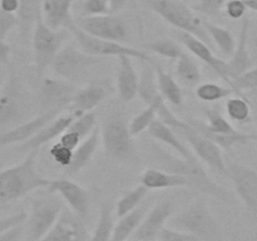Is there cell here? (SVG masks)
Here are the masks:
<instances>
[{
  "label": "cell",
  "mask_w": 257,
  "mask_h": 241,
  "mask_svg": "<svg viewBox=\"0 0 257 241\" xmlns=\"http://www.w3.org/2000/svg\"><path fill=\"white\" fill-rule=\"evenodd\" d=\"M150 151L151 157L155 163V168L183 176L188 181L190 188H193L198 192L205 193V195L217 198L226 203H231L232 198H231L230 193L208 176L207 171L198 162V158L197 160H186L176 153L168 152L166 148L155 145V143L151 146Z\"/></svg>",
  "instance_id": "cell-1"
},
{
  "label": "cell",
  "mask_w": 257,
  "mask_h": 241,
  "mask_svg": "<svg viewBox=\"0 0 257 241\" xmlns=\"http://www.w3.org/2000/svg\"><path fill=\"white\" fill-rule=\"evenodd\" d=\"M38 151H30L19 163L0 171V205L25 197L40 188H48L50 181L38 171Z\"/></svg>",
  "instance_id": "cell-2"
},
{
  "label": "cell",
  "mask_w": 257,
  "mask_h": 241,
  "mask_svg": "<svg viewBox=\"0 0 257 241\" xmlns=\"http://www.w3.org/2000/svg\"><path fill=\"white\" fill-rule=\"evenodd\" d=\"M170 227L190 233L198 241H221L222 230L207 202L201 198L193 201L181 213L170 220Z\"/></svg>",
  "instance_id": "cell-3"
},
{
  "label": "cell",
  "mask_w": 257,
  "mask_h": 241,
  "mask_svg": "<svg viewBox=\"0 0 257 241\" xmlns=\"http://www.w3.org/2000/svg\"><path fill=\"white\" fill-rule=\"evenodd\" d=\"M32 99L28 88L14 70L0 89V128H13L32 119Z\"/></svg>",
  "instance_id": "cell-4"
},
{
  "label": "cell",
  "mask_w": 257,
  "mask_h": 241,
  "mask_svg": "<svg viewBox=\"0 0 257 241\" xmlns=\"http://www.w3.org/2000/svg\"><path fill=\"white\" fill-rule=\"evenodd\" d=\"M100 131V140L108 158L118 163H133L137 161L133 136L123 113L119 110L110 112L105 117Z\"/></svg>",
  "instance_id": "cell-5"
},
{
  "label": "cell",
  "mask_w": 257,
  "mask_h": 241,
  "mask_svg": "<svg viewBox=\"0 0 257 241\" xmlns=\"http://www.w3.org/2000/svg\"><path fill=\"white\" fill-rule=\"evenodd\" d=\"M64 210V201L57 193L47 191V193L32 198L25 226V241L42 240L52 230Z\"/></svg>",
  "instance_id": "cell-6"
},
{
  "label": "cell",
  "mask_w": 257,
  "mask_h": 241,
  "mask_svg": "<svg viewBox=\"0 0 257 241\" xmlns=\"http://www.w3.org/2000/svg\"><path fill=\"white\" fill-rule=\"evenodd\" d=\"M67 37V29L54 30L45 24L40 9L32 33L33 54L38 75H42L47 68L52 67L53 60L63 48Z\"/></svg>",
  "instance_id": "cell-7"
},
{
  "label": "cell",
  "mask_w": 257,
  "mask_h": 241,
  "mask_svg": "<svg viewBox=\"0 0 257 241\" xmlns=\"http://www.w3.org/2000/svg\"><path fill=\"white\" fill-rule=\"evenodd\" d=\"M150 7L156 14L160 15L166 23L177 30L188 33L202 42H210V35L201 20L183 2L178 0H151Z\"/></svg>",
  "instance_id": "cell-8"
},
{
  "label": "cell",
  "mask_w": 257,
  "mask_h": 241,
  "mask_svg": "<svg viewBox=\"0 0 257 241\" xmlns=\"http://www.w3.org/2000/svg\"><path fill=\"white\" fill-rule=\"evenodd\" d=\"M98 57L87 54L80 48L68 44L60 49L52 63V69L60 79L69 83L79 82L84 79L94 65L99 64Z\"/></svg>",
  "instance_id": "cell-9"
},
{
  "label": "cell",
  "mask_w": 257,
  "mask_h": 241,
  "mask_svg": "<svg viewBox=\"0 0 257 241\" xmlns=\"http://www.w3.org/2000/svg\"><path fill=\"white\" fill-rule=\"evenodd\" d=\"M73 35H74L75 40H77L78 45L80 49L87 54L93 55V57H122V55H128L131 58H136V59L141 60V62L151 63L152 59L148 55L147 52L145 50L136 49V48L127 47V45L122 44V43L110 42V40L99 39V38L92 37V35L87 34L83 32L77 24L73 25L69 30Z\"/></svg>",
  "instance_id": "cell-10"
},
{
  "label": "cell",
  "mask_w": 257,
  "mask_h": 241,
  "mask_svg": "<svg viewBox=\"0 0 257 241\" xmlns=\"http://www.w3.org/2000/svg\"><path fill=\"white\" fill-rule=\"evenodd\" d=\"M175 131L180 137H182L190 145L193 155L198 160L203 161L206 165L210 166L212 170H215L220 175L228 177L227 163L225 162L222 157V150L217 145H215L212 141L201 135L196 128H193L190 123L185 122V120Z\"/></svg>",
  "instance_id": "cell-11"
},
{
  "label": "cell",
  "mask_w": 257,
  "mask_h": 241,
  "mask_svg": "<svg viewBox=\"0 0 257 241\" xmlns=\"http://www.w3.org/2000/svg\"><path fill=\"white\" fill-rule=\"evenodd\" d=\"M138 95L143 100V103L147 104V107L155 108L158 119L165 122L166 125H168L173 130L180 127L181 123H182V119L176 117L171 112L170 108L167 107V104H166L165 98L162 97V94L160 93V89H158L156 73L151 63L143 62V67L140 74Z\"/></svg>",
  "instance_id": "cell-12"
},
{
  "label": "cell",
  "mask_w": 257,
  "mask_h": 241,
  "mask_svg": "<svg viewBox=\"0 0 257 241\" xmlns=\"http://www.w3.org/2000/svg\"><path fill=\"white\" fill-rule=\"evenodd\" d=\"M228 177L257 228V171L236 162L227 165Z\"/></svg>",
  "instance_id": "cell-13"
},
{
  "label": "cell",
  "mask_w": 257,
  "mask_h": 241,
  "mask_svg": "<svg viewBox=\"0 0 257 241\" xmlns=\"http://www.w3.org/2000/svg\"><path fill=\"white\" fill-rule=\"evenodd\" d=\"M77 88L74 84L63 79L45 78L39 85L38 102H39L40 113L58 110L63 112L72 104L73 97Z\"/></svg>",
  "instance_id": "cell-14"
},
{
  "label": "cell",
  "mask_w": 257,
  "mask_h": 241,
  "mask_svg": "<svg viewBox=\"0 0 257 241\" xmlns=\"http://www.w3.org/2000/svg\"><path fill=\"white\" fill-rule=\"evenodd\" d=\"M175 34L180 44H182L186 49L190 50L191 54H193L196 58H198V59L202 60L203 63H206V64H207L208 67L221 78V79L225 80V82L235 90L232 84V77H231V70L228 62L216 57L212 53V50H211V48L207 45V43L202 42V40L198 39L195 35L181 32V30H176Z\"/></svg>",
  "instance_id": "cell-15"
},
{
  "label": "cell",
  "mask_w": 257,
  "mask_h": 241,
  "mask_svg": "<svg viewBox=\"0 0 257 241\" xmlns=\"http://www.w3.org/2000/svg\"><path fill=\"white\" fill-rule=\"evenodd\" d=\"M78 27L92 37L110 42L122 43L128 38V28L123 19L113 14L99 17H84L79 20Z\"/></svg>",
  "instance_id": "cell-16"
},
{
  "label": "cell",
  "mask_w": 257,
  "mask_h": 241,
  "mask_svg": "<svg viewBox=\"0 0 257 241\" xmlns=\"http://www.w3.org/2000/svg\"><path fill=\"white\" fill-rule=\"evenodd\" d=\"M48 192L57 193L70 207V210L85 221L90 207V196L85 188L67 178L52 180L47 188Z\"/></svg>",
  "instance_id": "cell-17"
},
{
  "label": "cell",
  "mask_w": 257,
  "mask_h": 241,
  "mask_svg": "<svg viewBox=\"0 0 257 241\" xmlns=\"http://www.w3.org/2000/svg\"><path fill=\"white\" fill-rule=\"evenodd\" d=\"M173 212V203L171 201H161L143 217L137 230L133 233L135 241H158L161 240L165 225Z\"/></svg>",
  "instance_id": "cell-18"
},
{
  "label": "cell",
  "mask_w": 257,
  "mask_h": 241,
  "mask_svg": "<svg viewBox=\"0 0 257 241\" xmlns=\"http://www.w3.org/2000/svg\"><path fill=\"white\" fill-rule=\"evenodd\" d=\"M60 113L62 112H58V110L42 112L32 119L22 123V125H18L15 127L4 131V132L0 133V148L17 145V143L22 145V143L27 142L30 138L34 137L44 126H47L54 118H57Z\"/></svg>",
  "instance_id": "cell-19"
},
{
  "label": "cell",
  "mask_w": 257,
  "mask_h": 241,
  "mask_svg": "<svg viewBox=\"0 0 257 241\" xmlns=\"http://www.w3.org/2000/svg\"><path fill=\"white\" fill-rule=\"evenodd\" d=\"M40 241H89L84 220L73 211L64 210L52 230Z\"/></svg>",
  "instance_id": "cell-20"
},
{
  "label": "cell",
  "mask_w": 257,
  "mask_h": 241,
  "mask_svg": "<svg viewBox=\"0 0 257 241\" xmlns=\"http://www.w3.org/2000/svg\"><path fill=\"white\" fill-rule=\"evenodd\" d=\"M79 114H82V113L78 112V110H73V112L65 113V114H59L57 118H54L52 122L48 123L47 126H44L34 137L30 138L27 142L22 143V145L19 146V150L27 151V152H30V151H38L42 146H44L45 143L60 137V136L69 128V126L72 125L73 120H74Z\"/></svg>",
  "instance_id": "cell-21"
},
{
  "label": "cell",
  "mask_w": 257,
  "mask_h": 241,
  "mask_svg": "<svg viewBox=\"0 0 257 241\" xmlns=\"http://www.w3.org/2000/svg\"><path fill=\"white\" fill-rule=\"evenodd\" d=\"M73 2L74 0H43L40 9L45 24L54 30H70L75 24L72 17Z\"/></svg>",
  "instance_id": "cell-22"
},
{
  "label": "cell",
  "mask_w": 257,
  "mask_h": 241,
  "mask_svg": "<svg viewBox=\"0 0 257 241\" xmlns=\"http://www.w3.org/2000/svg\"><path fill=\"white\" fill-rule=\"evenodd\" d=\"M140 75L137 74L132 58L128 55L119 57L117 69V93L123 103H130L138 95Z\"/></svg>",
  "instance_id": "cell-23"
},
{
  "label": "cell",
  "mask_w": 257,
  "mask_h": 241,
  "mask_svg": "<svg viewBox=\"0 0 257 241\" xmlns=\"http://www.w3.org/2000/svg\"><path fill=\"white\" fill-rule=\"evenodd\" d=\"M147 132L156 142L165 145L180 157L186 158V160H197L192 151H190V148L181 141L178 133L161 119H156L148 128Z\"/></svg>",
  "instance_id": "cell-24"
},
{
  "label": "cell",
  "mask_w": 257,
  "mask_h": 241,
  "mask_svg": "<svg viewBox=\"0 0 257 241\" xmlns=\"http://www.w3.org/2000/svg\"><path fill=\"white\" fill-rule=\"evenodd\" d=\"M250 18H243L240 34H238L237 43H236V49L235 52H233L232 57L230 58V62H228L232 80L235 79L236 77L242 74V73L247 72L251 68L255 67L252 63V59H251L250 50H248V33H250Z\"/></svg>",
  "instance_id": "cell-25"
},
{
  "label": "cell",
  "mask_w": 257,
  "mask_h": 241,
  "mask_svg": "<svg viewBox=\"0 0 257 241\" xmlns=\"http://www.w3.org/2000/svg\"><path fill=\"white\" fill-rule=\"evenodd\" d=\"M193 128L198 131L202 136L212 141L215 145H217L225 152H230L232 151L233 147L236 146H243L247 143L256 141V135H250V133H243V132H236V133H213L210 131L206 130L203 127V123L197 119H190L188 120Z\"/></svg>",
  "instance_id": "cell-26"
},
{
  "label": "cell",
  "mask_w": 257,
  "mask_h": 241,
  "mask_svg": "<svg viewBox=\"0 0 257 241\" xmlns=\"http://www.w3.org/2000/svg\"><path fill=\"white\" fill-rule=\"evenodd\" d=\"M99 127L95 128V130L93 131L85 140H83L82 143L78 146L77 150L73 152L72 162L69 163L68 167L63 168L65 175H75V173L80 172V171L92 161L93 156H94L95 151H97L98 146H99Z\"/></svg>",
  "instance_id": "cell-27"
},
{
  "label": "cell",
  "mask_w": 257,
  "mask_h": 241,
  "mask_svg": "<svg viewBox=\"0 0 257 241\" xmlns=\"http://www.w3.org/2000/svg\"><path fill=\"white\" fill-rule=\"evenodd\" d=\"M141 185L146 186L148 190H163V188L188 187V181L183 176L167 171L151 167L143 171L140 177Z\"/></svg>",
  "instance_id": "cell-28"
},
{
  "label": "cell",
  "mask_w": 257,
  "mask_h": 241,
  "mask_svg": "<svg viewBox=\"0 0 257 241\" xmlns=\"http://www.w3.org/2000/svg\"><path fill=\"white\" fill-rule=\"evenodd\" d=\"M107 97V90L104 87L95 83L85 85L75 90L70 107L73 110H78L80 113L93 112Z\"/></svg>",
  "instance_id": "cell-29"
},
{
  "label": "cell",
  "mask_w": 257,
  "mask_h": 241,
  "mask_svg": "<svg viewBox=\"0 0 257 241\" xmlns=\"http://www.w3.org/2000/svg\"><path fill=\"white\" fill-rule=\"evenodd\" d=\"M156 73V79L160 93L166 102H170L175 107H181L183 102V92L178 84L177 79L171 73L166 72L160 63L151 62Z\"/></svg>",
  "instance_id": "cell-30"
},
{
  "label": "cell",
  "mask_w": 257,
  "mask_h": 241,
  "mask_svg": "<svg viewBox=\"0 0 257 241\" xmlns=\"http://www.w3.org/2000/svg\"><path fill=\"white\" fill-rule=\"evenodd\" d=\"M146 210H147L146 206H140L137 210L132 211L123 217H119L118 222L113 227L110 241H127L128 238L132 237L146 216Z\"/></svg>",
  "instance_id": "cell-31"
},
{
  "label": "cell",
  "mask_w": 257,
  "mask_h": 241,
  "mask_svg": "<svg viewBox=\"0 0 257 241\" xmlns=\"http://www.w3.org/2000/svg\"><path fill=\"white\" fill-rule=\"evenodd\" d=\"M203 27H205L206 32L210 35L211 39H212V42L217 45L221 54L225 58L232 57L233 52L236 49V40L233 38L232 33L226 29V28L213 24V23L207 22V20H203Z\"/></svg>",
  "instance_id": "cell-32"
},
{
  "label": "cell",
  "mask_w": 257,
  "mask_h": 241,
  "mask_svg": "<svg viewBox=\"0 0 257 241\" xmlns=\"http://www.w3.org/2000/svg\"><path fill=\"white\" fill-rule=\"evenodd\" d=\"M175 74L177 80L182 83L185 87H195L200 83L202 74H201V69L198 67L197 62L191 57L188 53L185 52V54L177 60V65H176Z\"/></svg>",
  "instance_id": "cell-33"
},
{
  "label": "cell",
  "mask_w": 257,
  "mask_h": 241,
  "mask_svg": "<svg viewBox=\"0 0 257 241\" xmlns=\"http://www.w3.org/2000/svg\"><path fill=\"white\" fill-rule=\"evenodd\" d=\"M40 7L42 4L38 0H20L19 10L17 12L18 20H19L18 28L20 30V37L24 39H27L30 32L33 33L35 20L40 13Z\"/></svg>",
  "instance_id": "cell-34"
},
{
  "label": "cell",
  "mask_w": 257,
  "mask_h": 241,
  "mask_svg": "<svg viewBox=\"0 0 257 241\" xmlns=\"http://www.w3.org/2000/svg\"><path fill=\"white\" fill-rule=\"evenodd\" d=\"M113 227V206L109 202H102L100 213L94 231L89 237V241H110Z\"/></svg>",
  "instance_id": "cell-35"
},
{
  "label": "cell",
  "mask_w": 257,
  "mask_h": 241,
  "mask_svg": "<svg viewBox=\"0 0 257 241\" xmlns=\"http://www.w3.org/2000/svg\"><path fill=\"white\" fill-rule=\"evenodd\" d=\"M148 188L146 186L140 185L135 187L133 190L125 192L122 197L118 200L117 206H115V215L118 217H123V216L128 215L132 211L137 210L143 202L148 193Z\"/></svg>",
  "instance_id": "cell-36"
},
{
  "label": "cell",
  "mask_w": 257,
  "mask_h": 241,
  "mask_svg": "<svg viewBox=\"0 0 257 241\" xmlns=\"http://www.w3.org/2000/svg\"><path fill=\"white\" fill-rule=\"evenodd\" d=\"M143 49H145V52L155 53V54H158L161 57L167 58V59L171 60H178L185 54L182 44H180L176 40L170 39V38L153 40V42L146 44Z\"/></svg>",
  "instance_id": "cell-37"
},
{
  "label": "cell",
  "mask_w": 257,
  "mask_h": 241,
  "mask_svg": "<svg viewBox=\"0 0 257 241\" xmlns=\"http://www.w3.org/2000/svg\"><path fill=\"white\" fill-rule=\"evenodd\" d=\"M226 113L231 120L236 123H248L252 120V108L246 97L228 98L226 100Z\"/></svg>",
  "instance_id": "cell-38"
},
{
  "label": "cell",
  "mask_w": 257,
  "mask_h": 241,
  "mask_svg": "<svg viewBox=\"0 0 257 241\" xmlns=\"http://www.w3.org/2000/svg\"><path fill=\"white\" fill-rule=\"evenodd\" d=\"M203 113L207 119V123H203V127L213 133H236L238 132L230 123V120L223 117L217 107L203 108Z\"/></svg>",
  "instance_id": "cell-39"
},
{
  "label": "cell",
  "mask_w": 257,
  "mask_h": 241,
  "mask_svg": "<svg viewBox=\"0 0 257 241\" xmlns=\"http://www.w3.org/2000/svg\"><path fill=\"white\" fill-rule=\"evenodd\" d=\"M236 94L231 87H223L217 83H203L196 88V97L202 102L212 103Z\"/></svg>",
  "instance_id": "cell-40"
},
{
  "label": "cell",
  "mask_w": 257,
  "mask_h": 241,
  "mask_svg": "<svg viewBox=\"0 0 257 241\" xmlns=\"http://www.w3.org/2000/svg\"><path fill=\"white\" fill-rule=\"evenodd\" d=\"M97 127V115H95V113L87 112L78 115V117L73 120L72 125L69 126L68 130L78 133V135L82 137V140H85V138H87Z\"/></svg>",
  "instance_id": "cell-41"
},
{
  "label": "cell",
  "mask_w": 257,
  "mask_h": 241,
  "mask_svg": "<svg viewBox=\"0 0 257 241\" xmlns=\"http://www.w3.org/2000/svg\"><path fill=\"white\" fill-rule=\"evenodd\" d=\"M157 117V113H156L155 108L147 107L142 110L141 113H138L136 117L132 118L130 123V131L132 136H138L141 135L145 131H148V128L151 127L153 122L156 120Z\"/></svg>",
  "instance_id": "cell-42"
},
{
  "label": "cell",
  "mask_w": 257,
  "mask_h": 241,
  "mask_svg": "<svg viewBox=\"0 0 257 241\" xmlns=\"http://www.w3.org/2000/svg\"><path fill=\"white\" fill-rule=\"evenodd\" d=\"M236 94L245 97L243 92H256L257 90V67L251 68L232 80Z\"/></svg>",
  "instance_id": "cell-43"
},
{
  "label": "cell",
  "mask_w": 257,
  "mask_h": 241,
  "mask_svg": "<svg viewBox=\"0 0 257 241\" xmlns=\"http://www.w3.org/2000/svg\"><path fill=\"white\" fill-rule=\"evenodd\" d=\"M82 14L84 17H99L110 14L109 0H83Z\"/></svg>",
  "instance_id": "cell-44"
},
{
  "label": "cell",
  "mask_w": 257,
  "mask_h": 241,
  "mask_svg": "<svg viewBox=\"0 0 257 241\" xmlns=\"http://www.w3.org/2000/svg\"><path fill=\"white\" fill-rule=\"evenodd\" d=\"M49 155L50 157L54 160V162H57L58 165L62 166L63 168H65L69 166L70 162H72L73 151L68 150L64 146L60 145L59 142H57L50 147Z\"/></svg>",
  "instance_id": "cell-45"
},
{
  "label": "cell",
  "mask_w": 257,
  "mask_h": 241,
  "mask_svg": "<svg viewBox=\"0 0 257 241\" xmlns=\"http://www.w3.org/2000/svg\"><path fill=\"white\" fill-rule=\"evenodd\" d=\"M19 20H18L17 14L13 13H7L0 9V40L7 39L8 34L18 27Z\"/></svg>",
  "instance_id": "cell-46"
},
{
  "label": "cell",
  "mask_w": 257,
  "mask_h": 241,
  "mask_svg": "<svg viewBox=\"0 0 257 241\" xmlns=\"http://www.w3.org/2000/svg\"><path fill=\"white\" fill-rule=\"evenodd\" d=\"M247 10L248 8L245 0H230L225 5L226 15L232 20L243 19Z\"/></svg>",
  "instance_id": "cell-47"
},
{
  "label": "cell",
  "mask_w": 257,
  "mask_h": 241,
  "mask_svg": "<svg viewBox=\"0 0 257 241\" xmlns=\"http://www.w3.org/2000/svg\"><path fill=\"white\" fill-rule=\"evenodd\" d=\"M230 0H201L197 5V10L207 17H213L217 14Z\"/></svg>",
  "instance_id": "cell-48"
},
{
  "label": "cell",
  "mask_w": 257,
  "mask_h": 241,
  "mask_svg": "<svg viewBox=\"0 0 257 241\" xmlns=\"http://www.w3.org/2000/svg\"><path fill=\"white\" fill-rule=\"evenodd\" d=\"M28 213L24 211H20V212L13 213V215L7 216V217L0 218V233L5 232L9 228L14 227V226L22 225V223L27 222Z\"/></svg>",
  "instance_id": "cell-49"
},
{
  "label": "cell",
  "mask_w": 257,
  "mask_h": 241,
  "mask_svg": "<svg viewBox=\"0 0 257 241\" xmlns=\"http://www.w3.org/2000/svg\"><path fill=\"white\" fill-rule=\"evenodd\" d=\"M161 240L166 241H198L195 236L190 235V233L182 232V231L175 230V228L166 227L163 230L162 235H161Z\"/></svg>",
  "instance_id": "cell-50"
},
{
  "label": "cell",
  "mask_w": 257,
  "mask_h": 241,
  "mask_svg": "<svg viewBox=\"0 0 257 241\" xmlns=\"http://www.w3.org/2000/svg\"><path fill=\"white\" fill-rule=\"evenodd\" d=\"M82 141H83L82 137H80L78 133L67 130L62 136H60L58 142H59L62 146H64L65 148H68V150H70L74 152V151L77 150L78 146L82 143Z\"/></svg>",
  "instance_id": "cell-51"
},
{
  "label": "cell",
  "mask_w": 257,
  "mask_h": 241,
  "mask_svg": "<svg viewBox=\"0 0 257 241\" xmlns=\"http://www.w3.org/2000/svg\"><path fill=\"white\" fill-rule=\"evenodd\" d=\"M25 233L24 223L14 226L5 232L0 233V241H22Z\"/></svg>",
  "instance_id": "cell-52"
},
{
  "label": "cell",
  "mask_w": 257,
  "mask_h": 241,
  "mask_svg": "<svg viewBox=\"0 0 257 241\" xmlns=\"http://www.w3.org/2000/svg\"><path fill=\"white\" fill-rule=\"evenodd\" d=\"M248 50H250L253 65L257 67V28L252 30L250 29V33H248Z\"/></svg>",
  "instance_id": "cell-53"
},
{
  "label": "cell",
  "mask_w": 257,
  "mask_h": 241,
  "mask_svg": "<svg viewBox=\"0 0 257 241\" xmlns=\"http://www.w3.org/2000/svg\"><path fill=\"white\" fill-rule=\"evenodd\" d=\"M20 7V0H0V9L7 13L17 14Z\"/></svg>",
  "instance_id": "cell-54"
},
{
  "label": "cell",
  "mask_w": 257,
  "mask_h": 241,
  "mask_svg": "<svg viewBox=\"0 0 257 241\" xmlns=\"http://www.w3.org/2000/svg\"><path fill=\"white\" fill-rule=\"evenodd\" d=\"M12 54V47L5 40H0V63L8 64Z\"/></svg>",
  "instance_id": "cell-55"
},
{
  "label": "cell",
  "mask_w": 257,
  "mask_h": 241,
  "mask_svg": "<svg viewBox=\"0 0 257 241\" xmlns=\"http://www.w3.org/2000/svg\"><path fill=\"white\" fill-rule=\"evenodd\" d=\"M128 0H109V7H110V14L120 12L123 8L125 7Z\"/></svg>",
  "instance_id": "cell-56"
},
{
  "label": "cell",
  "mask_w": 257,
  "mask_h": 241,
  "mask_svg": "<svg viewBox=\"0 0 257 241\" xmlns=\"http://www.w3.org/2000/svg\"><path fill=\"white\" fill-rule=\"evenodd\" d=\"M246 4H247V8L252 12L257 13V0H245Z\"/></svg>",
  "instance_id": "cell-57"
},
{
  "label": "cell",
  "mask_w": 257,
  "mask_h": 241,
  "mask_svg": "<svg viewBox=\"0 0 257 241\" xmlns=\"http://www.w3.org/2000/svg\"><path fill=\"white\" fill-rule=\"evenodd\" d=\"M230 241H238V237H237V236H233V237L231 238Z\"/></svg>",
  "instance_id": "cell-58"
},
{
  "label": "cell",
  "mask_w": 257,
  "mask_h": 241,
  "mask_svg": "<svg viewBox=\"0 0 257 241\" xmlns=\"http://www.w3.org/2000/svg\"><path fill=\"white\" fill-rule=\"evenodd\" d=\"M253 105H255V108H256V110H257V97H256L255 102H253Z\"/></svg>",
  "instance_id": "cell-59"
},
{
  "label": "cell",
  "mask_w": 257,
  "mask_h": 241,
  "mask_svg": "<svg viewBox=\"0 0 257 241\" xmlns=\"http://www.w3.org/2000/svg\"><path fill=\"white\" fill-rule=\"evenodd\" d=\"M255 122H256V126H257V117H256V119H255ZM256 141H257V132H256Z\"/></svg>",
  "instance_id": "cell-60"
},
{
  "label": "cell",
  "mask_w": 257,
  "mask_h": 241,
  "mask_svg": "<svg viewBox=\"0 0 257 241\" xmlns=\"http://www.w3.org/2000/svg\"><path fill=\"white\" fill-rule=\"evenodd\" d=\"M178 2H186V0H178Z\"/></svg>",
  "instance_id": "cell-61"
},
{
  "label": "cell",
  "mask_w": 257,
  "mask_h": 241,
  "mask_svg": "<svg viewBox=\"0 0 257 241\" xmlns=\"http://www.w3.org/2000/svg\"><path fill=\"white\" fill-rule=\"evenodd\" d=\"M132 241H135V240H132ZM158 241H166V240H158Z\"/></svg>",
  "instance_id": "cell-62"
}]
</instances>
